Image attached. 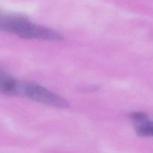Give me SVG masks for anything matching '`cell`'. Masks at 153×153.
<instances>
[{
	"label": "cell",
	"instance_id": "1",
	"mask_svg": "<svg viewBox=\"0 0 153 153\" xmlns=\"http://www.w3.org/2000/svg\"><path fill=\"white\" fill-rule=\"evenodd\" d=\"M0 31L12 33L24 39L56 41L58 34L47 27L37 25L24 16L0 11Z\"/></svg>",
	"mask_w": 153,
	"mask_h": 153
},
{
	"label": "cell",
	"instance_id": "2",
	"mask_svg": "<svg viewBox=\"0 0 153 153\" xmlns=\"http://www.w3.org/2000/svg\"><path fill=\"white\" fill-rule=\"evenodd\" d=\"M20 88L19 97H28L30 100L52 107L65 108L69 106L67 100L38 84L22 82Z\"/></svg>",
	"mask_w": 153,
	"mask_h": 153
},
{
	"label": "cell",
	"instance_id": "3",
	"mask_svg": "<svg viewBox=\"0 0 153 153\" xmlns=\"http://www.w3.org/2000/svg\"><path fill=\"white\" fill-rule=\"evenodd\" d=\"M131 119L135 124L137 134L142 137H153V121L149 120L146 114L141 112L133 113Z\"/></svg>",
	"mask_w": 153,
	"mask_h": 153
},
{
	"label": "cell",
	"instance_id": "4",
	"mask_svg": "<svg viewBox=\"0 0 153 153\" xmlns=\"http://www.w3.org/2000/svg\"><path fill=\"white\" fill-rule=\"evenodd\" d=\"M21 82L0 70V92L9 96L19 97V88Z\"/></svg>",
	"mask_w": 153,
	"mask_h": 153
}]
</instances>
